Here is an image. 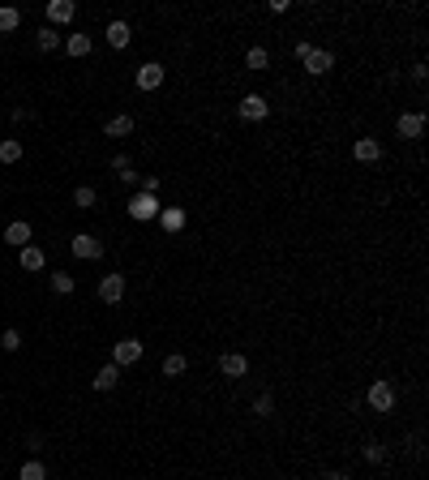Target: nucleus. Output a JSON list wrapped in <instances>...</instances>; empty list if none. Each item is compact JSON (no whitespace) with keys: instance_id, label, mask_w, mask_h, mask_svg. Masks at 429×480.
Returning <instances> with one entry per match:
<instances>
[{"instance_id":"1","label":"nucleus","mask_w":429,"mask_h":480,"mask_svg":"<svg viewBox=\"0 0 429 480\" xmlns=\"http://www.w3.org/2000/svg\"><path fill=\"white\" fill-rule=\"evenodd\" d=\"M365 399H369L374 412H395V399H400V395H395V382L378 377V382H369V395H365Z\"/></svg>"},{"instance_id":"2","label":"nucleus","mask_w":429,"mask_h":480,"mask_svg":"<svg viewBox=\"0 0 429 480\" xmlns=\"http://www.w3.org/2000/svg\"><path fill=\"white\" fill-rule=\"evenodd\" d=\"M300 69H305L309 77H322L335 69V52H326V47H309L305 56H300Z\"/></svg>"},{"instance_id":"3","label":"nucleus","mask_w":429,"mask_h":480,"mask_svg":"<svg viewBox=\"0 0 429 480\" xmlns=\"http://www.w3.org/2000/svg\"><path fill=\"white\" fill-rule=\"evenodd\" d=\"M142 351H146V347H142V339H120L112 347V364H116V369H129V364L142 360Z\"/></svg>"},{"instance_id":"4","label":"nucleus","mask_w":429,"mask_h":480,"mask_svg":"<svg viewBox=\"0 0 429 480\" xmlns=\"http://www.w3.org/2000/svg\"><path fill=\"white\" fill-rule=\"evenodd\" d=\"M43 13H47V26L56 30V26H69L77 18V5H73V0H47Z\"/></svg>"},{"instance_id":"5","label":"nucleus","mask_w":429,"mask_h":480,"mask_svg":"<svg viewBox=\"0 0 429 480\" xmlns=\"http://www.w3.org/2000/svg\"><path fill=\"white\" fill-rule=\"evenodd\" d=\"M69 249H73V258H82V262H94V258H103V240H94L90 232H77Z\"/></svg>"},{"instance_id":"6","label":"nucleus","mask_w":429,"mask_h":480,"mask_svg":"<svg viewBox=\"0 0 429 480\" xmlns=\"http://www.w3.org/2000/svg\"><path fill=\"white\" fill-rule=\"evenodd\" d=\"M236 111H241V120H266L271 116V103H266V94H245L236 103Z\"/></svg>"},{"instance_id":"7","label":"nucleus","mask_w":429,"mask_h":480,"mask_svg":"<svg viewBox=\"0 0 429 480\" xmlns=\"http://www.w3.org/2000/svg\"><path fill=\"white\" fill-rule=\"evenodd\" d=\"M159 211H164V206H159V198H155V194H138V198H129V215H133L138 223L159 219Z\"/></svg>"},{"instance_id":"8","label":"nucleus","mask_w":429,"mask_h":480,"mask_svg":"<svg viewBox=\"0 0 429 480\" xmlns=\"http://www.w3.org/2000/svg\"><path fill=\"white\" fill-rule=\"evenodd\" d=\"M395 133L408 137V142H417V137L425 133V111H404V116L395 120Z\"/></svg>"},{"instance_id":"9","label":"nucleus","mask_w":429,"mask_h":480,"mask_svg":"<svg viewBox=\"0 0 429 480\" xmlns=\"http://www.w3.org/2000/svg\"><path fill=\"white\" fill-rule=\"evenodd\" d=\"M164 86V65L159 60H146V65L138 69V90H159Z\"/></svg>"},{"instance_id":"10","label":"nucleus","mask_w":429,"mask_h":480,"mask_svg":"<svg viewBox=\"0 0 429 480\" xmlns=\"http://www.w3.org/2000/svg\"><path fill=\"white\" fill-rule=\"evenodd\" d=\"M120 296H125V275H103L99 279V300L103 305H116Z\"/></svg>"},{"instance_id":"11","label":"nucleus","mask_w":429,"mask_h":480,"mask_svg":"<svg viewBox=\"0 0 429 480\" xmlns=\"http://www.w3.org/2000/svg\"><path fill=\"white\" fill-rule=\"evenodd\" d=\"M352 155H356V163H378V159H382V142L378 137H356Z\"/></svg>"},{"instance_id":"12","label":"nucleus","mask_w":429,"mask_h":480,"mask_svg":"<svg viewBox=\"0 0 429 480\" xmlns=\"http://www.w3.org/2000/svg\"><path fill=\"white\" fill-rule=\"evenodd\" d=\"M219 373H224V377H245L249 360L241 356V351H224V356H219Z\"/></svg>"},{"instance_id":"13","label":"nucleus","mask_w":429,"mask_h":480,"mask_svg":"<svg viewBox=\"0 0 429 480\" xmlns=\"http://www.w3.org/2000/svg\"><path fill=\"white\" fill-rule=\"evenodd\" d=\"M5 240H9L13 249H26L30 240H35V232H30V223H26V219H13L9 228H5Z\"/></svg>"},{"instance_id":"14","label":"nucleus","mask_w":429,"mask_h":480,"mask_svg":"<svg viewBox=\"0 0 429 480\" xmlns=\"http://www.w3.org/2000/svg\"><path fill=\"white\" fill-rule=\"evenodd\" d=\"M18 266L22 270H43L47 266V253L35 249V245H26V249H18Z\"/></svg>"},{"instance_id":"15","label":"nucleus","mask_w":429,"mask_h":480,"mask_svg":"<svg viewBox=\"0 0 429 480\" xmlns=\"http://www.w3.org/2000/svg\"><path fill=\"white\" fill-rule=\"evenodd\" d=\"M129 39H133V30H129V22H125V18L107 22V43H112V47H129Z\"/></svg>"},{"instance_id":"16","label":"nucleus","mask_w":429,"mask_h":480,"mask_svg":"<svg viewBox=\"0 0 429 480\" xmlns=\"http://www.w3.org/2000/svg\"><path fill=\"white\" fill-rule=\"evenodd\" d=\"M94 390H116V382H120V369L116 364H103V369H94Z\"/></svg>"},{"instance_id":"17","label":"nucleus","mask_w":429,"mask_h":480,"mask_svg":"<svg viewBox=\"0 0 429 480\" xmlns=\"http://www.w3.org/2000/svg\"><path fill=\"white\" fill-rule=\"evenodd\" d=\"M103 133L107 137H129L133 133V116H129V111H125V116H112V120L103 124Z\"/></svg>"},{"instance_id":"18","label":"nucleus","mask_w":429,"mask_h":480,"mask_svg":"<svg viewBox=\"0 0 429 480\" xmlns=\"http://www.w3.org/2000/svg\"><path fill=\"white\" fill-rule=\"evenodd\" d=\"M245 65H249L253 73H266V69H271V52H266V47H249V52H245Z\"/></svg>"},{"instance_id":"19","label":"nucleus","mask_w":429,"mask_h":480,"mask_svg":"<svg viewBox=\"0 0 429 480\" xmlns=\"http://www.w3.org/2000/svg\"><path fill=\"white\" fill-rule=\"evenodd\" d=\"M73 206H77V211H94V206H99V194H94L90 185H77L73 189Z\"/></svg>"},{"instance_id":"20","label":"nucleus","mask_w":429,"mask_h":480,"mask_svg":"<svg viewBox=\"0 0 429 480\" xmlns=\"http://www.w3.org/2000/svg\"><path fill=\"white\" fill-rule=\"evenodd\" d=\"M18 26H22V13L13 5H0V35H13Z\"/></svg>"},{"instance_id":"21","label":"nucleus","mask_w":429,"mask_h":480,"mask_svg":"<svg viewBox=\"0 0 429 480\" xmlns=\"http://www.w3.org/2000/svg\"><path fill=\"white\" fill-rule=\"evenodd\" d=\"M159 223H164L168 232H181V228H185V211H177V206H168V211H159Z\"/></svg>"},{"instance_id":"22","label":"nucleus","mask_w":429,"mask_h":480,"mask_svg":"<svg viewBox=\"0 0 429 480\" xmlns=\"http://www.w3.org/2000/svg\"><path fill=\"white\" fill-rule=\"evenodd\" d=\"M18 159H22V142L5 137V142H0V163H18Z\"/></svg>"},{"instance_id":"23","label":"nucleus","mask_w":429,"mask_h":480,"mask_svg":"<svg viewBox=\"0 0 429 480\" xmlns=\"http://www.w3.org/2000/svg\"><path fill=\"white\" fill-rule=\"evenodd\" d=\"M189 369V360L181 356V351H172V356H164V377H181Z\"/></svg>"},{"instance_id":"24","label":"nucleus","mask_w":429,"mask_h":480,"mask_svg":"<svg viewBox=\"0 0 429 480\" xmlns=\"http://www.w3.org/2000/svg\"><path fill=\"white\" fill-rule=\"evenodd\" d=\"M361 459H365V463H382V459H387V446L369 438V442H365V446H361Z\"/></svg>"},{"instance_id":"25","label":"nucleus","mask_w":429,"mask_h":480,"mask_svg":"<svg viewBox=\"0 0 429 480\" xmlns=\"http://www.w3.org/2000/svg\"><path fill=\"white\" fill-rule=\"evenodd\" d=\"M18 480H47V468H43L39 459H26L22 472H18Z\"/></svg>"},{"instance_id":"26","label":"nucleus","mask_w":429,"mask_h":480,"mask_svg":"<svg viewBox=\"0 0 429 480\" xmlns=\"http://www.w3.org/2000/svg\"><path fill=\"white\" fill-rule=\"evenodd\" d=\"M112 168H116V176H120L125 185H133V181H138V172H133V163H129V155H116V159H112Z\"/></svg>"},{"instance_id":"27","label":"nucleus","mask_w":429,"mask_h":480,"mask_svg":"<svg viewBox=\"0 0 429 480\" xmlns=\"http://www.w3.org/2000/svg\"><path fill=\"white\" fill-rule=\"evenodd\" d=\"M47 283H52V292H56V296H69L73 287H77V283H73V275H65V270H56V275L47 279Z\"/></svg>"},{"instance_id":"28","label":"nucleus","mask_w":429,"mask_h":480,"mask_svg":"<svg viewBox=\"0 0 429 480\" xmlns=\"http://www.w3.org/2000/svg\"><path fill=\"white\" fill-rule=\"evenodd\" d=\"M65 52H69V56H86V52H90V35H69V39H65Z\"/></svg>"},{"instance_id":"29","label":"nucleus","mask_w":429,"mask_h":480,"mask_svg":"<svg viewBox=\"0 0 429 480\" xmlns=\"http://www.w3.org/2000/svg\"><path fill=\"white\" fill-rule=\"evenodd\" d=\"M39 47H43V52H56V47H60V30L43 26V30H39Z\"/></svg>"},{"instance_id":"30","label":"nucleus","mask_w":429,"mask_h":480,"mask_svg":"<svg viewBox=\"0 0 429 480\" xmlns=\"http://www.w3.org/2000/svg\"><path fill=\"white\" fill-rule=\"evenodd\" d=\"M253 412H258V416H271V412H275V399H271V390L253 399Z\"/></svg>"},{"instance_id":"31","label":"nucleus","mask_w":429,"mask_h":480,"mask_svg":"<svg viewBox=\"0 0 429 480\" xmlns=\"http://www.w3.org/2000/svg\"><path fill=\"white\" fill-rule=\"evenodd\" d=\"M0 347H5V351H18V347H22V334H18V330H5V334H0Z\"/></svg>"},{"instance_id":"32","label":"nucleus","mask_w":429,"mask_h":480,"mask_svg":"<svg viewBox=\"0 0 429 480\" xmlns=\"http://www.w3.org/2000/svg\"><path fill=\"white\" fill-rule=\"evenodd\" d=\"M142 194H159V176H146V181H142Z\"/></svg>"},{"instance_id":"33","label":"nucleus","mask_w":429,"mask_h":480,"mask_svg":"<svg viewBox=\"0 0 429 480\" xmlns=\"http://www.w3.org/2000/svg\"><path fill=\"white\" fill-rule=\"evenodd\" d=\"M326 480H352V476H348V472H330Z\"/></svg>"}]
</instances>
